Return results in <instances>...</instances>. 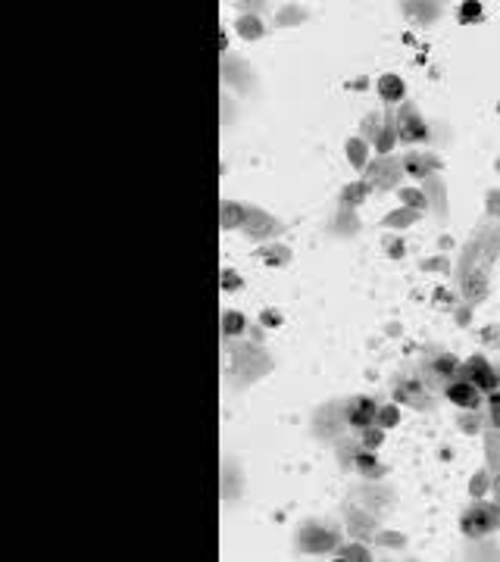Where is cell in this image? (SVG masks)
Wrapping results in <instances>:
<instances>
[{"label": "cell", "instance_id": "cell-22", "mask_svg": "<svg viewBox=\"0 0 500 562\" xmlns=\"http://www.w3.org/2000/svg\"><path fill=\"white\" fill-rule=\"evenodd\" d=\"M369 184L366 182H351L344 191H341V206H351V210H357V206H363V200L369 197Z\"/></svg>", "mask_w": 500, "mask_h": 562}, {"label": "cell", "instance_id": "cell-30", "mask_svg": "<svg viewBox=\"0 0 500 562\" xmlns=\"http://www.w3.org/2000/svg\"><path fill=\"white\" fill-rule=\"evenodd\" d=\"M382 129H385V119H382V116H375V113H369L363 122H360V131H363V141H366V144H375V141H379Z\"/></svg>", "mask_w": 500, "mask_h": 562}, {"label": "cell", "instance_id": "cell-53", "mask_svg": "<svg viewBox=\"0 0 500 562\" xmlns=\"http://www.w3.org/2000/svg\"><path fill=\"white\" fill-rule=\"evenodd\" d=\"M494 509H497V519H500V494H497V503H494Z\"/></svg>", "mask_w": 500, "mask_h": 562}, {"label": "cell", "instance_id": "cell-29", "mask_svg": "<svg viewBox=\"0 0 500 562\" xmlns=\"http://www.w3.org/2000/svg\"><path fill=\"white\" fill-rule=\"evenodd\" d=\"M416 222H419V213L416 210H394L382 219L385 228H406V225H416Z\"/></svg>", "mask_w": 500, "mask_h": 562}, {"label": "cell", "instance_id": "cell-48", "mask_svg": "<svg viewBox=\"0 0 500 562\" xmlns=\"http://www.w3.org/2000/svg\"><path fill=\"white\" fill-rule=\"evenodd\" d=\"M485 204H488V216H494V219H497V216H500V188L488 194V200H485Z\"/></svg>", "mask_w": 500, "mask_h": 562}, {"label": "cell", "instance_id": "cell-50", "mask_svg": "<svg viewBox=\"0 0 500 562\" xmlns=\"http://www.w3.org/2000/svg\"><path fill=\"white\" fill-rule=\"evenodd\" d=\"M422 269H426V272H435V269H447V272H450V263H447V259H426V263H422Z\"/></svg>", "mask_w": 500, "mask_h": 562}, {"label": "cell", "instance_id": "cell-7", "mask_svg": "<svg viewBox=\"0 0 500 562\" xmlns=\"http://www.w3.org/2000/svg\"><path fill=\"white\" fill-rule=\"evenodd\" d=\"M400 175H404L400 160L388 153V156H375V163L366 166V178H363V182L369 184V188H375V191H391V188H397Z\"/></svg>", "mask_w": 500, "mask_h": 562}, {"label": "cell", "instance_id": "cell-20", "mask_svg": "<svg viewBox=\"0 0 500 562\" xmlns=\"http://www.w3.org/2000/svg\"><path fill=\"white\" fill-rule=\"evenodd\" d=\"M222 213H219V222H222V231H231V228H241L244 219H247V206L238 204V200H222Z\"/></svg>", "mask_w": 500, "mask_h": 562}, {"label": "cell", "instance_id": "cell-32", "mask_svg": "<svg viewBox=\"0 0 500 562\" xmlns=\"http://www.w3.org/2000/svg\"><path fill=\"white\" fill-rule=\"evenodd\" d=\"M335 559L366 562V559H372V556H369V547H363V543H347V547H338V550H335Z\"/></svg>", "mask_w": 500, "mask_h": 562}, {"label": "cell", "instance_id": "cell-28", "mask_svg": "<svg viewBox=\"0 0 500 562\" xmlns=\"http://www.w3.org/2000/svg\"><path fill=\"white\" fill-rule=\"evenodd\" d=\"M244 332H247V318L235 310L225 312L222 316V338H238V334H244Z\"/></svg>", "mask_w": 500, "mask_h": 562}, {"label": "cell", "instance_id": "cell-16", "mask_svg": "<svg viewBox=\"0 0 500 562\" xmlns=\"http://www.w3.org/2000/svg\"><path fill=\"white\" fill-rule=\"evenodd\" d=\"M344 519H347L351 534H357V537H375L379 534V521L372 519V512H366L363 506H357V503H347L344 506Z\"/></svg>", "mask_w": 500, "mask_h": 562}, {"label": "cell", "instance_id": "cell-43", "mask_svg": "<svg viewBox=\"0 0 500 562\" xmlns=\"http://www.w3.org/2000/svg\"><path fill=\"white\" fill-rule=\"evenodd\" d=\"M488 407H491V425L500 431V393H488Z\"/></svg>", "mask_w": 500, "mask_h": 562}, {"label": "cell", "instance_id": "cell-17", "mask_svg": "<svg viewBox=\"0 0 500 562\" xmlns=\"http://www.w3.org/2000/svg\"><path fill=\"white\" fill-rule=\"evenodd\" d=\"M422 194H426L428 206H435V213L444 219L447 216V184L438 175H428V178H422Z\"/></svg>", "mask_w": 500, "mask_h": 562}, {"label": "cell", "instance_id": "cell-49", "mask_svg": "<svg viewBox=\"0 0 500 562\" xmlns=\"http://www.w3.org/2000/svg\"><path fill=\"white\" fill-rule=\"evenodd\" d=\"M260 322H263L266 328H278V325H282V316H278L275 310H266L263 316H260Z\"/></svg>", "mask_w": 500, "mask_h": 562}, {"label": "cell", "instance_id": "cell-15", "mask_svg": "<svg viewBox=\"0 0 500 562\" xmlns=\"http://www.w3.org/2000/svg\"><path fill=\"white\" fill-rule=\"evenodd\" d=\"M353 500H357V506H363L366 512H385L388 506H391V490L382 488L379 481H369L366 488L353 490Z\"/></svg>", "mask_w": 500, "mask_h": 562}, {"label": "cell", "instance_id": "cell-19", "mask_svg": "<svg viewBox=\"0 0 500 562\" xmlns=\"http://www.w3.org/2000/svg\"><path fill=\"white\" fill-rule=\"evenodd\" d=\"M460 285H463V294H466V303L475 306L481 297L488 294V272H469L466 278H460Z\"/></svg>", "mask_w": 500, "mask_h": 562}, {"label": "cell", "instance_id": "cell-52", "mask_svg": "<svg viewBox=\"0 0 500 562\" xmlns=\"http://www.w3.org/2000/svg\"><path fill=\"white\" fill-rule=\"evenodd\" d=\"M219 50H222V56H225V50H229V41H225V32L219 34Z\"/></svg>", "mask_w": 500, "mask_h": 562}, {"label": "cell", "instance_id": "cell-13", "mask_svg": "<svg viewBox=\"0 0 500 562\" xmlns=\"http://www.w3.org/2000/svg\"><path fill=\"white\" fill-rule=\"evenodd\" d=\"M444 393H447V400H450L453 407H460V409H472V413L481 407V403H485V393H481L479 387L472 385V381L460 378V375H457V378H453L450 385L444 387Z\"/></svg>", "mask_w": 500, "mask_h": 562}, {"label": "cell", "instance_id": "cell-26", "mask_svg": "<svg viewBox=\"0 0 500 562\" xmlns=\"http://www.w3.org/2000/svg\"><path fill=\"white\" fill-rule=\"evenodd\" d=\"M257 257L263 259L266 266H288L291 263V250L282 244H269V247H260Z\"/></svg>", "mask_w": 500, "mask_h": 562}, {"label": "cell", "instance_id": "cell-23", "mask_svg": "<svg viewBox=\"0 0 500 562\" xmlns=\"http://www.w3.org/2000/svg\"><path fill=\"white\" fill-rule=\"evenodd\" d=\"M347 160H351L353 169H363L369 166V144L363 141V138H351L347 141Z\"/></svg>", "mask_w": 500, "mask_h": 562}, {"label": "cell", "instance_id": "cell-41", "mask_svg": "<svg viewBox=\"0 0 500 562\" xmlns=\"http://www.w3.org/2000/svg\"><path fill=\"white\" fill-rule=\"evenodd\" d=\"M241 275L235 269H222V291H241Z\"/></svg>", "mask_w": 500, "mask_h": 562}, {"label": "cell", "instance_id": "cell-46", "mask_svg": "<svg viewBox=\"0 0 500 562\" xmlns=\"http://www.w3.org/2000/svg\"><path fill=\"white\" fill-rule=\"evenodd\" d=\"M372 541H375V543H388V547H404V543H406L400 534H385V531H379Z\"/></svg>", "mask_w": 500, "mask_h": 562}, {"label": "cell", "instance_id": "cell-5", "mask_svg": "<svg viewBox=\"0 0 500 562\" xmlns=\"http://www.w3.org/2000/svg\"><path fill=\"white\" fill-rule=\"evenodd\" d=\"M457 375H460V359L453 353H435V356L422 359V381L432 391H444Z\"/></svg>", "mask_w": 500, "mask_h": 562}, {"label": "cell", "instance_id": "cell-18", "mask_svg": "<svg viewBox=\"0 0 500 562\" xmlns=\"http://www.w3.org/2000/svg\"><path fill=\"white\" fill-rule=\"evenodd\" d=\"M353 468H357L366 481H379V478H385V472H388V468L375 460V450H366V447L357 450V456H353Z\"/></svg>", "mask_w": 500, "mask_h": 562}, {"label": "cell", "instance_id": "cell-12", "mask_svg": "<svg viewBox=\"0 0 500 562\" xmlns=\"http://www.w3.org/2000/svg\"><path fill=\"white\" fill-rule=\"evenodd\" d=\"M347 407V425L351 428H357V431H363V428H369V425H375V415H379V400H372V397H351L344 403Z\"/></svg>", "mask_w": 500, "mask_h": 562}, {"label": "cell", "instance_id": "cell-36", "mask_svg": "<svg viewBox=\"0 0 500 562\" xmlns=\"http://www.w3.org/2000/svg\"><path fill=\"white\" fill-rule=\"evenodd\" d=\"M457 19H460L463 25H469V22H479V19H481V3H475V0H466V3H460V13H457Z\"/></svg>", "mask_w": 500, "mask_h": 562}, {"label": "cell", "instance_id": "cell-44", "mask_svg": "<svg viewBox=\"0 0 500 562\" xmlns=\"http://www.w3.org/2000/svg\"><path fill=\"white\" fill-rule=\"evenodd\" d=\"M385 250H388V257L400 259L406 253V247H404V241H400V237H385Z\"/></svg>", "mask_w": 500, "mask_h": 562}, {"label": "cell", "instance_id": "cell-25", "mask_svg": "<svg viewBox=\"0 0 500 562\" xmlns=\"http://www.w3.org/2000/svg\"><path fill=\"white\" fill-rule=\"evenodd\" d=\"M222 78L229 85H238L241 91H247L250 88V78H244V66L238 60H231V56H222Z\"/></svg>", "mask_w": 500, "mask_h": 562}, {"label": "cell", "instance_id": "cell-40", "mask_svg": "<svg viewBox=\"0 0 500 562\" xmlns=\"http://www.w3.org/2000/svg\"><path fill=\"white\" fill-rule=\"evenodd\" d=\"M357 444H353V440H351V444H347V440L344 437H341L338 440V453H341V466H353V456H357Z\"/></svg>", "mask_w": 500, "mask_h": 562}, {"label": "cell", "instance_id": "cell-27", "mask_svg": "<svg viewBox=\"0 0 500 562\" xmlns=\"http://www.w3.org/2000/svg\"><path fill=\"white\" fill-rule=\"evenodd\" d=\"M238 34H241L244 41H257V38H263V22L257 19V16H241V19L235 22Z\"/></svg>", "mask_w": 500, "mask_h": 562}, {"label": "cell", "instance_id": "cell-35", "mask_svg": "<svg viewBox=\"0 0 500 562\" xmlns=\"http://www.w3.org/2000/svg\"><path fill=\"white\" fill-rule=\"evenodd\" d=\"M357 228H360V222H357V216H353V210H351V206H341L338 222H335V231H341V235H353Z\"/></svg>", "mask_w": 500, "mask_h": 562}, {"label": "cell", "instance_id": "cell-2", "mask_svg": "<svg viewBox=\"0 0 500 562\" xmlns=\"http://www.w3.org/2000/svg\"><path fill=\"white\" fill-rule=\"evenodd\" d=\"M229 356H231V375H235L238 385H253L260 375H266L272 369V359L260 347H250V344L229 347Z\"/></svg>", "mask_w": 500, "mask_h": 562}, {"label": "cell", "instance_id": "cell-21", "mask_svg": "<svg viewBox=\"0 0 500 562\" xmlns=\"http://www.w3.org/2000/svg\"><path fill=\"white\" fill-rule=\"evenodd\" d=\"M375 88H379V94H382V100H385V103H400V100H404V94H406L404 82H400V75H394V72L382 75L379 82H375Z\"/></svg>", "mask_w": 500, "mask_h": 562}, {"label": "cell", "instance_id": "cell-9", "mask_svg": "<svg viewBox=\"0 0 500 562\" xmlns=\"http://www.w3.org/2000/svg\"><path fill=\"white\" fill-rule=\"evenodd\" d=\"M394 119H397V141L419 144V141H426L428 138V125H426V119L419 116V107H416V103H404Z\"/></svg>", "mask_w": 500, "mask_h": 562}, {"label": "cell", "instance_id": "cell-24", "mask_svg": "<svg viewBox=\"0 0 500 562\" xmlns=\"http://www.w3.org/2000/svg\"><path fill=\"white\" fill-rule=\"evenodd\" d=\"M394 144H397V119H394V116H388V119H385V129H382L379 141H375V153H379V156H388Z\"/></svg>", "mask_w": 500, "mask_h": 562}, {"label": "cell", "instance_id": "cell-1", "mask_svg": "<svg viewBox=\"0 0 500 562\" xmlns=\"http://www.w3.org/2000/svg\"><path fill=\"white\" fill-rule=\"evenodd\" d=\"M500 257V222H488L479 225L469 237V244L463 247V259H460V272L457 278H466L469 272H488L491 263Z\"/></svg>", "mask_w": 500, "mask_h": 562}, {"label": "cell", "instance_id": "cell-37", "mask_svg": "<svg viewBox=\"0 0 500 562\" xmlns=\"http://www.w3.org/2000/svg\"><path fill=\"white\" fill-rule=\"evenodd\" d=\"M382 440H385V428H379V425L363 428V447H366V450L382 447Z\"/></svg>", "mask_w": 500, "mask_h": 562}, {"label": "cell", "instance_id": "cell-54", "mask_svg": "<svg viewBox=\"0 0 500 562\" xmlns=\"http://www.w3.org/2000/svg\"><path fill=\"white\" fill-rule=\"evenodd\" d=\"M497 169H500V160H497Z\"/></svg>", "mask_w": 500, "mask_h": 562}, {"label": "cell", "instance_id": "cell-51", "mask_svg": "<svg viewBox=\"0 0 500 562\" xmlns=\"http://www.w3.org/2000/svg\"><path fill=\"white\" fill-rule=\"evenodd\" d=\"M500 328H494V325H488V328H481V341H488V344H500Z\"/></svg>", "mask_w": 500, "mask_h": 562}, {"label": "cell", "instance_id": "cell-6", "mask_svg": "<svg viewBox=\"0 0 500 562\" xmlns=\"http://www.w3.org/2000/svg\"><path fill=\"white\" fill-rule=\"evenodd\" d=\"M497 525H500L497 509H494V503H485V500H479L475 506H469L466 512H463V519H460V528H463V534H466L469 541H472V537L479 541V537L491 534Z\"/></svg>", "mask_w": 500, "mask_h": 562}, {"label": "cell", "instance_id": "cell-10", "mask_svg": "<svg viewBox=\"0 0 500 562\" xmlns=\"http://www.w3.org/2000/svg\"><path fill=\"white\" fill-rule=\"evenodd\" d=\"M460 378L472 381L481 393H494L500 387V375L494 372V366L488 363L485 356H479V353H475V356H469L466 363L460 366Z\"/></svg>", "mask_w": 500, "mask_h": 562}, {"label": "cell", "instance_id": "cell-38", "mask_svg": "<svg viewBox=\"0 0 500 562\" xmlns=\"http://www.w3.org/2000/svg\"><path fill=\"white\" fill-rule=\"evenodd\" d=\"M457 425L463 428V434H475V431H479V425H481L479 409H475V413H472V409H463V415L457 419Z\"/></svg>", "mask_w": 500, "mask_h": 562}, {"label": "cell", "instance_id": "cell-45", "mask_svg": "<svg viewBox=\"0 0 500 562\" xmlns=\"http://www.w3.org/2000/svg\"><path fill=\"white\" fill-rule=\"evenodd\" d=\"M497 553H500V550L494 547V543H475V547H472V556H475V559H494Z\"/></svg>", "mask_w": 500, "mask_h": 562}, {"label": "cell", "instance_id": "cell-34", "mask_svg": "<svg viewBox=\"0 0 500 562\" xmlns=\"http://www.w3.org/2000/svg\"><path fill=\"white\" fill-rule=\"evenodd\" d=\"M485 447H488V460H491V468H494V472H500V431H497V428L485 434Z\"/></svg>", "mask_w": 500, "mask_h": 562}, {"label": "cell", "instance_id": "cell-33", "mask_svg": "<svg viewBox=\"0 0 500 562\" xmlns=\"http://www.w3.org/2000/svg\"><path fill=\"white\" fill-rule=\"evenodd\" d=\"M397 194H400V204H406V210L419 213V210H426V206H428L426 194H422V191H416V188H400Z\"/></svg>", "mask_w": 500, "mask_h": 562}, {"label": "cell", "instance_id": "cell-8", "mask_svg": "<svg viewBox=\"0 0 500 562\" xmlns=\"http://www.w3.org/2000/svg\"><path fill=\"white\" fill-rule=\"evenodd\" d=\"M347 407L344 403H322L319 407V413L313 415V431H316V437H341V434L347 431Z\"/></svg>", "mask_w": 500, "mask_h": 562}, {"label": "cell", "instance_id": "cell-39", "mask_svg": "<svg viewBox=\"0 0 500 562\" xmlns=\"http://www.w3.org/2000/svg\"><path fill=\"white\" fill-rule=\"evenodd\" d=\"M375 425L385 428V431H388V428L397 425V407H382V409H379V415H375Z\"/></svg>", "mask_w": 500, "mask_h": 562}, {"label": "cell", "instance_id": "cell-14", "mask_svg": "<svg viewBox=\"0 0 500 562\" xmlns=\"http://www.w3.org/2000/svg\"><path fill=\"white\" fill-rule=\"evenodd\" d=\"M400 166H404V172L410 178H428L435 175V172L441 169V160L435 153H422V150H410V153L400 156Z\"/></svg>", "mask_w": 500, "mask_h": 562}, {"label": "cell", "instance_id": "cell-47", "mask_svg": "<svg viewBox=\"0 0 500 562\" xmlns=\"http://www.w3.org/2000/svg\"><path fill=\"white\" fill-rule=\"evenodd\" d=\"M435 306H441V310H447V306H450V310H453V294L447 291V288H438V291H435Z\"/></svg>", "mask_w": 500, "mask_h": 562}, {"label": "cell", "instance_id": "cell-11", "mask_svg": "<svg viewBox=\"0 0 500 562\" xmlns=\"http://www.w3.org/2000/svg\"><path fill=\"white\" fill-rule=\"evenodd\" d=\"M284 225L278 219H272L266 210L260 206H247V219H244L241 231L250 237V241H272L275 235H282Z\"/></svg>", "mask_w": 500, "mask_h": 562}, {"label": "cell", "instance_id": "cell-3", "mask_svg": "<svg viewBox=\"0 0 500 562\" xmlns=\"http://www.w3.org/2000/svg\"><path fill=\"white\" fill-rule=\"evenodd\" d=\"M394 403L410 407V409H432L435 407L432 387L422 381V375L404 372V375H397V378H394Z\"/></svg>", "mask_w": 500, "mask_h": 562}, {"label": "cell", "instance_id": "cell-31", "mask_svg": "<svg viewBox=\"0 0 500 562\" xmlns=\"http://www.w3.org/2000/svg\"><path fill=\"white\" fill-rule=\"evenodd\" d=\"M404 13L419 22H432V19H438L441 10H438V3H404Z\"/></svg>", "mask_w": 500, "mask_h": 562}, {"label": "cell", "instance_id": "cell-42", "mask_svg": "<svg viewBox=\"0 0 500 562\" xmlns=\"http://www.w3.org/2000/svg\"><path fill=\"white\" fill-rule=\"evenodd\" d=\"M488 490V472H475L472 481H469V494L472 497H481Z\"/></svg>", "mask_w": 500, "mask_h": 562}, {"label": "cell", "instance_id": "cell-4", "mask_svg": "<svg viewBox=\"0 0 500 562\" xmlns=\"http://www.w3.org/2000/svg\"><path fill=\"white\" fill-rule=\"evenodd\" d=\"M298 550L300 553H331L338 550V531L331 525H322V521H306L298 528Z\"/></svg>", "mask_w": 500, "mask_h": 562}]
</instances>
